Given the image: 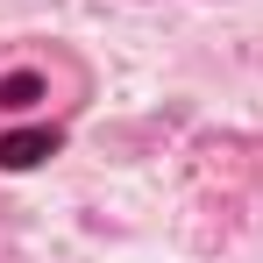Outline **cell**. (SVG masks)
I'll list each match as a JSON object with an SVG mask.
<instances>
[{
  "label": "cell",
  "instance_id": "cell-1",
  "mask_svg": "<svg viewBox=\"0 0 263 263\" xmlns=\"http://www.w3.org/2000/svg\"><path fill=\"white\" fill-rule=\"evenodd\" d=\"M43 157H57V128H14V135H0V171H36Z\"/></svg>",
  "mask_w": 263,
  "mask_h": 263
},
{
  "label": "cell",
  "instance_id": "cell-2",
  "mask_svg": "<svg viewBox=\"0 0 263 263\" xmlns=\"http://www.w3.org/2000/svg\"><path fill=\"white\" fill-rule=\"evenodd\" d=\"M43 100V71H7L0 79V107L7 114H22V107H36Z\"/></svg>",
  "mask_w": 263,
  "mask_h": 263
}]
</instances>
